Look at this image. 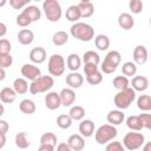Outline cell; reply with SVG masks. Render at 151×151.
Instances as JSON below:
<instances>
[{"mask_svg":"<svg viewBox=\"0 0 151 151\" xmlns=\"http://www.w3.org/2000/svg\"><path fill=\"white\" fill-rule=\"evenodd\" d=\"M70 33L73 38L80 41H91L94 38V28L86 22H76L71 26Z\"/></svg>","mask_w":151,"mask_h":151,"instance_id":"1","label":"cell"},{"mask_svg":"<svg viewBox=\"0 0 151 151\" xmlns=\"http://www.w3.org/2000/svg\"><path fill=\"white\" fill-rule=\"evenodd\" d=\"M136 99V91L132 87H127L123 91H118V93L113 98V103L118 110H126Z\"/></svg>","mask_w":151,"mask_h":151,"instance_id":"2","label":"cell"},{"mask_svg":"<svg viewBox=\"0 0 151 151\" xmlns=\"http://www.w3.org/2000/svg\"><path fill=\"white\" fill-rule=\"evenodd\" d=\"M117 134H118V131H117L116 126H113L111 124H104L97 129V131L94 132V138L98 144L104 145V144H109L111 140H113L117 137Z\"/></svg>","mask_w":151,"mask_h":151,"instance_id":"3","label":"cell"},{"mask_svg":"<svg viewBox=\"0 0 151 151\" xmlns=\"http://www.w3.org/2000/svg\"><path fill=\"white\" fill-rule=\"evenodd\" d=\"M54 85V79L52 76H41L29 85L31 94H39L44 92H48Z\"/></svg>","mask_w":151,"mask_h":151,"instance_id":"4","label":"cell"},{"mask_svg":"<svg viewBox=\"0 0 151 151\" xmlns=\"http://www.w3.org/2000/svg\"><path fill=\"white\" fill-rule=\"evenodd\" d=\"M42 11H44L47 20L51 22L59 21L61 18V14H63L61 6L57 0H45L42 2Z\"/></svg>","mask_w":151,"mask_h":151,"instance_id":"5","label":"cell"},{"mask_svg":"<svg viewBox=\"0 0 151 151\" xmlns=\"http://www.w3.org/2000/svg\"><path fill=\"white\" fill-rule=\"evenodd\" d=\"M120 61H122L120 53L118 51H110L105 55L104 61L101 63L100 70L105 74H111L117 70V66L120 64Z\"/></svg>","mask_w":151,"mask_h":151,"instance_id":"6","label":"cell"},{"mask_svg":"<svg viewBox=\"0 0 151 151\" xmlns=\"http://www.w3.org/2000/svg\"><path fill=\"white\" fill-rule=\"evenodd\" d=\"M144 143H145L144 134L140 132H137V131L127 132L123 138V145L129 151L138 150L139 147H142L144 145Z\"/></svg>","mask_w":151,"mask_h":151,"instance_id":"7","label":"cell"},{"mask_svg":"<svg viewBox=\"0 0 151 151\" xmlns=\"http://www.w3.org/2000/svg\"><path fill=\"white\" fill-rule=\"evenodd\" d=\"M47 70L52 77H60L65 72V59L61 54H52L47 63Z\"/></svg>","mask_w":151,"mask_h":151,"instance_id":"8","label":"cell"},{"mask_svg":"<svg viewBox=\"0 0 151 151\" xmlns=\"http://www.w3.org/2000/svg\"><path fill=\"white\" fill-rule=\"evenodd\" d=\"M21 76L25 79H28L31 81H34L35 79H38L39 77H41V71L38 66H35L34 64H24L21 66Z\"/></svg>","mask_w":151,"mask_h":151,"instance_id":"9","label":"cell"},{"mask_svg":"<svg viewBox=\"0 0 151 151\" xmlns=\"http://www.w3.org/2000/svg\"><path fill=\"white\" fill-rule=\"evenodd\" d=\"M45 106L48 110H58L61 106V99H60V93L55 91L47 92L45 96Z\"/></svg>","mask_w":151,"mask_h":151,"instance_id":"10","label":"cell"},{"mask_svg":"<svg viewBox=\"0 0 151 151\" xmlns=\"http://www.w3.org/2000/svg\"><path fill=\"white\" fill-rule=\"evenodd\" d=\"M132 57H133V63L136 65H144L147 61L149 52H147V50H146L145 46L138 45V46L134 47L133 53H132Z\"/></svg>","mask_w":151,"mask_h":151,"instance_id":"11","label":"cell"},{"mask_svg":"<svg viewBox=\"0 0 151 151\" xmlns=\"http://www.w3.org/2000/svg\"><path fill=\"white\" fill-rule=\"evenodd\" d=\"M67 144L72 151H81L85 147V138L80 133L71 134L67 139Z\"/></svg>","mask_w":151,"mask_h":151,"instance_id":"12","label":"cell"},{"mask_svg":"<svg viewBox=\"0 0 151 151\" xmlns=\"http://www.w3.org/2000/svg\"><path fill=\"white\" fill-rule=\"evenodd\" d=\"M131 87L137 92H144L149 87V79L144 76H136L130 81Z\"/></svg>","mask_w":151,"mask_h":151,"instance_id":"13","label":"cell"},{"mask_svg":"<svg viewBox=\"0 0 151 151\" xmlns=\"http://www.w3.org/2000/svg\"><path fill=\"white\" fill-rule=\"evenodd\" d=\"M60 99H61V105L65 107L72 106V104L76 100V92L73 88L65 87L60 91Z\"/></svg>","mask_w":151,"mask_h":151,"instance_id":"14","label":"cell"},{"mask_svg":"<svg viewBox=\"0 0 151 151\" xmlns=\"http://www.w3.org/2000/svg\"><path fill=\"white\" fill-rule=\"evenodd\" d=\"M47 58V54H46V51L44 47H34L29 52V60L33 63V64H42Z\"/></svg>","mask_w":151,"mask_h":151,"instance_id":"15","label":"cell"},{"mask_svg":"<svg viewBox=\"0 0 151 151\" xmlns=\"http://www.w3.org/2000/svg\"><path fill=\"white\" fill-rule=\"evenodd\" d=\"M79 132L84 138H88L94 133V123L91 119H83L79 123Z\"/></svg>","mask_w":151,"mask_h":151,"instance_id":"16","label":"cell"},{"mask_svg":"<svg viewBox=\"0 0 151 151\" xmlns=\"http://www.w3.org/2000/svg\"><path fill=\"white\" fill-rule=\"evenodd\" d=\"M84 83V78L78 72H71L66 76V84L70 88H79Z\"/></svg>","mask_w":151,"mask_h":151,"instance_id":"17","label":"cell"},{"mask_svg":"<svg viewBox=\"0 0 151 151\" xmlns=\"http://www.w3.org/2000/svg\"><path fill=\"white\" fill-rule=\"evenodd\" d=\"M118 25L124 31H130L134 26V19L130 13H122L118 17Z\"/></svg>","mask_w":151,"mask_h":151,"instance_id":"18","label":"cell"},{"mask_svg":"<svg viewBox=\"0 0 151 151\" xmlns=\"http://www.w3.org/2000/svg\"><path fill=\"white\" fill-rule=\"evenodd\" d=\"M106 119H107V123H109V124L116 126V125H120V124L124 122L125 114L123 113L122 110H118V109H117V110H111V111L107 113Z\"/></svg>","mask_w":151,"mask_h":151,"instance_id":"19","label":"cell"},{"mask_svg":"<svg viewBox=\"0 0 151 151\" xmlns=\"http://www.w3.org/2000/svg\"><path fill=\"white\" fill-rule=\"evenodd\" d=\"M17 39H18V41L21 45L27 46V45H31L33 42V40H34V33H33V31H31L28 28H22V29L19 31V33L17 35Z\"/></svg>","mask_w":151,"mask_h":151,"instance_id":"20","label":"cell"},{"mask_svg":"<svg viewBox=\"0 0 151 151\" xmlns=\"http://www.w3.org/2000/svg\"><path fill=\"white\" fill-rule=\"evenodd\" d=\"M17 92L12 87H2L0 91V100L2 104H12L17 99Z\"/></svg>","mask_w":151,"mask_h":151,"instance_id":"21","label":"cell"},{"mask_svg":"<svg viewBox=\"0 0 151 151\" xmlns=\"http://www.w3.org/2000/svg\"><path fill=\"white\" fill-rule=\"evenodd\" d=\"M81 61H83V59H81L77 53H71V54L67 57V60H66L67 68H68L71 72H76V71L79 70V67L81 66Z\"/></svg>","mask_w":151,"mask_h":151,"instance_id":"22","label":"cell"},{"mask_svg":"<svg viewBox=\"0 0 151 151\" xmlns=\"http://www.w3.org/2000/svg\"><path fill=\"white\" fill-rule=\"evenodd\" d=\"M126 126L131 130V131H140L142 129H144L143 122L140 119L139 116H130L126 118Z\"/></svg>","mask_w":151,"mask_h":151,"instance_id":"23","label":"cell"},{"mask_svg":"<svg viewBox=\"0 0 151 151\" xmlns=\"http://www.w3.org/2000/svg\"><path fill=\"white\" fill-rule=\"evenodd\" d=\"M22 13H25V14L29 18V20H31L32 22L38 21V20L41 18V11H40L37 6H34V5H28L27 7H25V8L22 9Z\"/></svg>","mask_w":151,"mask_h":151,"instance_id":"24","label":"cell"},{"mask_svg":"<svg viewBox=\"0 0 151 151\" xmlns=\"http://www.w3.org/2000/svg\"><path fill=\"white\" fill-rule=\"evenodd\" d=\"M65 17L68 21L71 22H78V20L81 18V14H80V9L78 7V5H71L67 9H66V13H65Z\"/></svg>","mask_w":151,"mask_h":151,"instance_id":"25","label":"cell"},{"mask_svg":"<svg viewBox=\"0 0 151 151\" xmlns=\"http://www.w3.org/2000/svg\"><path fill=\"white\" fill-rule=\"evenodd\" d=\"M78 7L80 9L81 18H90L94 13V6L91 1H81L78 4Z\"/></svg>","mask_w":151,"mask_h":151,"instance_id":"26","label":"cell"},{"mask_svg":"<svg viewBox=\"0 0 151 151\" xmlns=\"http://www.w3.org/2000/svg\"><path fill=\"white\" fill-rule=\"evenodd\" d=\"M13 90L18 94H25L29 90L27 79H25V78H17V79H14V81H13Z\"/></svg>","mask_w":151,"mask_h":151,"instance_id":"27","label":"cell"},{"mask_svg":"<svg viewBox=\"0 0 151 151\" xmlns=\"http://www.w3.org/2000/svg\"><path fill=\"white\" fill-rule=\"evenodd\" d=\"M137 107L144 112L151 111V96L140 94L137 99Z\"/></svg>","mask_w":151,"mask_h":151,"instance_id":"28","label":"cell"},{"mask_svg":"<svg viewBox=\"0 0 151 151\" xmlns=\"http://www.w3.org/2000/svg\"><path fill=\"white\" fill-rule=\"evenodd\" d=\"M19 109L25 114H33L35 112V110H37V106H35L33 100H31V99H22L20 101V104H19Z\"/></svg>","mask_w":151,"mask_h":151,"instance_id":"29","label":"cell"},{"mask_svg":"<svg viewBox=\"0 0 151 151\" xmlns=\"http://www.w3.org/2000/svg\"><path fill=\"white\" fill-rule=\"evenodd\" d=\"M112 85H113V87H114L116 90L123 91V90L130 87V86H129V85H130V80H129V78L125 77V76H117V77L112 80Z\"/></svg>","mask_w":151,"mask_h":151,"instance_id":"30","label":"cell"},{"mask_svg":"<svg viewBox=\"0 0 151 151\" xmlns=\"http://www.w3.org/2000/svg\"><path fill=\"white\" fill-rule=\"evenodd\" d=\"M94 45L99 51H106L110 47V39L105 34H98L94 38Z\"/></svg>","mask_w":151,"mask_h":151,"instance_id":"31","label":"cell"},{"mask_svg":"<svg viewBox=\"0 0 151 151\" xmlns=\"http://www.w3.org/2000/svg\"><path fill=\"white\" fill-rule=\"evenodd\" d=\"M70 117L72 118V120H83L84 117H85V109L80 105H74V106H71L70 109V112H68Z\"/></svg>","mask_w":151,"mask_h":151,"instance_id":"32","label":"cell"},{"mask_svg":"<svg viewBox=\"0 0 151 151\" xmlns=\"http://www.w3.org/2000/svg\"><path fill=\"white\" fill-rule=\"evenodd\" d=\"M68 41V34L65 31H58L52 37V42L54 46H63Z\"/></svg>","mask_w":151,"mask_h":151,"instance_id":"33","label":"cell"},{"mask_svg":"<svg viewBox=\"0 0 151 151\" xmlns=\"http://www.w3.org/2000/svg\"><path fill=\"white\" fill-rule=\"evenodd\" d=\"M83 61L84 64H93V65H98L100 63V57L97 52L94 51H86L83 54Z\"/></svg>","mask_w":151,"mask_h":151,"instance_id":"34","label":"cell"},{"mask_svg":"<svg viewBox=\"0 0 151 151\" xmlns=\"http://www.w3.org/2000/svg\"><path fill=\"white\" fill-rule=\"evenodd\" d=\"M14 142H15L17 147H19V149H27L31 145V143H29V140L27 138V133L26 132H19V133H17Z\"/></svg>","mask_w":151,"mask_h":151,"instance_id":"35","label":"cell"},{"mask_svg":"<svg viewBox=\"0 0 151 151\" xmlns=\"http://www.w3.org/2000/svg\"><path fill=\"white\" fill-rule=\"evenodd\" d=\"M40 145H51L54 146L57 145V136L53 132H45L40 137Z\"/></svg>","mask_w":151,"mask_h":151,"instance_id":"36","label":"cell"},{"mask_svg":"<svg viewBox=\"0 0 151 151\" xmlns=\"http://www.w3.org/2000/svg\"><path fill=\"white\" fill-rule=\"evenodd\" d=\"M122 72L127 78L132 77V76H136V73H137V65L133 61H126L122 66Z\"/></svg>","mask_w":151,"mask_h":151,"instance_id":"37","label":"cell"},{"mask_svg":"<svg viewBox=\"0 0 151 151\" xmlns=\"http://www.w3.org/2000/svg\"><path fill=\"white\" fill-rule=\"evenodd\" d=\"M72 118L70 117V114H60L58 116L57 118V125L63 129V130H66V129H70L71 125H72Z\"/></svg>","mask_w":151,"mask_h":151,"instance_id":"38","label":"cell"},{"mask_svg":"<svg viewBox=\"0 0 151 151\" xmlns=\"http://www.w3.org/2000/svg\"><path fill=\"white\" fill-rule=\"evenodd\" d=\"M143 2L140 0H130L129 2V8L133 14H139L143 11Z\"/></svg>","mask_w":151,"mask_h":151,"instance_id":"39","label":"cell"},{"mask_svg":"<svg viewBox=\"0 0 151 151\" xmlns=\"http://www.w3.org/2000/svg\"><path fill=\"white\" fill-rule=\"evenodd\" d=\"M86 81L90 84V85H98L103 81V74L100 71H97L96 73L91 74V76H87L86 77Z\"/></svg>","mask_w":151,"mask_h":151,"instance_id":"40","label":"cell"},{"mask_svg":"<svg viewBox=\"0 0 151 151\" xmlns=\"http://www.w3.org/2000/svg\"><path fill=\"white\" fill-rule=\"evenodd\" d=\"M15 21H17V25H19L20 27H27V26H29L32 24V21L29 20V18L25 13H22V12L17 15V20Z\"/></svg>","mask_w":151,"mask_h":151,"instance_id":"41","label":"cell"},{"mask_svg":"<svg viewBox=\"0 0 151 151\" xmlns=\"http://www.w3.org/2000/svg\"><path fill=\"white\" fill-rule=\"evenodd\" d=\"M13 57L11 54H0V68H7L12 66Z\"/></svg>","mask_w":151,"mask_h":151,"instance_id":"42","label":"cell"},{"mask_svg":"<svg viewBox=\"0 0 151 151\" xmlns=\"http://www.w3.org/2000/svg\"><path fill=\"white\" fill-rule=\"evenodd\" d=\"M12 51V45L7 39H1L0 40V54H11Z\"/></svg>","mask_w":151,"mask_h":151,"instance_id":"43","label":"cell"},{"mask_svg":"<svg viewBox=\"0 0 151 151\" xmlns=\"http://www.w3.org/2000/svg\"><path fill=\"white\" fill-rule=\"evenodd\" d=\"M105 151H125V147L120 142H110L106 144Z\"/></svg>","mask_w":151,"mask_h":151,"instance_id":"44","label":"cell"},{"mask_svg":"<svg viewBox=\"0 0 151 151\" xmlns=\"http://www.w3.org/2000/svg\"><path fill=\"white\" fill-rule=\"evenodd\" d=\"M9 5L14 9H21L29 5V0H9Z\"/></svg>","mask_w":151,"mask_h":151,"instance_id":"45","label":"cell"},{"mask_svg":"<svg viewBox=\"0 0 151 151\" xmlns=\"http://www.w3.org/2000/svg\"><path fill=\"white\" fill-rule=\"evenodd\" d=\"M139 117L143 122L144 127L151 131V113H140Z\"/></svg>","mask_w":151,"mask_h":151,"instance_id":"46","label":"cell"},{"mask_svg":"<svg viewBox=\"0 0 151 151\" xmlns=\"http://www.w3.org/2000/svg\"><path fill=\"white\" fill-rule=\"evenodd\" d=\"M98 70V65H93V64H84V72H85V76H91L93 73H96Z\"/></svg>","mask_w":151,"mask_h":151,"instance_id":"47","label":"cell"},{"mask_svg":"<svg viewBox=\"0 0 151 151\" xmlns=\"http://www.w3.org/2000/svg\"><path fill=\"white\" fill-rule=\"evenodd\" d=\"M8 129H9L8 123L6 120H4V119H0V133H5L6 134V132L8 131Z\"/></svg>","mask_w":151,"mask_h":151,"instance_id":"48","label":"cell"},{"mask_svg":"<svg viewBox=\"0 0 151 151\" xmlns=\"http://www.w3.org/2000/svg\"><path fill=\"white\" fill-rule=\"evenodd\" d=\"M57 151H72L67 143H59L57 145Z\"/></svg>","mask_w":151,"mask_h":151,"instance_id":"49","label":"cell"},{"mask_svg":"<svg viewBox=\"0 0 151 151\" xmlns=\"http://www.w3.org/2000/svg\"><path fill=\"white\" fill-rule=\"evenodd\" d=\"M38 151H54V146L51 145H40Z\"/></svg>","mask_w":151,"mask_h":151,"instance_id":"50","label":"cell"},{"mask_svg":"<svg viewBox=\"0 0 151 151\" xmlns=\"http://www.w3.org/2000/svg\"><path fill=\"white\" fill-rule=\"evenodd\" d=\"M6 25L4 24V22H0V37L4 39V37H5V34H6Z\"/></svg>","mask_w":151,"mask_h":151,"instance_id":"51","label":"cell"},{"mask_svg":"<svg viewBox=\"0 0 151 151\" xmlns=\"http://www.w3.org/2000/svg\"><path fill=\"white\" fill-rule=\"evenodd\" d=\"M0 147L2 149L4 146H5V144H6V134L5 133H0Z\"/></svg>","mask_w":151,"mask_h":151,"instance_id":"52","label":"cell"},{"mask_svg":"<svg viewBox=\"0 0 151 151\" xmlns=\"http://www.w3.org/2000/svg\"><path fill=\"white\" fill-rule=\"evenodd\" d=\"M143 151H151V142H147L143 145Z\"/></svg>","mask_w":151,"mask_h":151,"instance_id":"53","label":"cell"},{"mask_svg":"<svg viewBox=\"0 0 151 151\" xmlns=\"http://www.w3.org/2000/svg\"><path fill=\"white\" fill-rule=\"evenodd\" d=\"M6 77V72H5V68H0V80H4Z\"/></svg>","mask_w":151,"mask_h":151,"instance_id":"54","label":"cell"},{"mask_svg":"<svg viewBox=\"0 0 151 151\" xmlns=\"http://www.w3.org/2000/svg\"><path fill=\"white\" fill-rule=\"evenodd\" d=\"M150 25H151V18H150Z\"/></svg>","mask_w":151,"mask_h":151,"instance_id":"55","label":"cell"}]
</instances>
